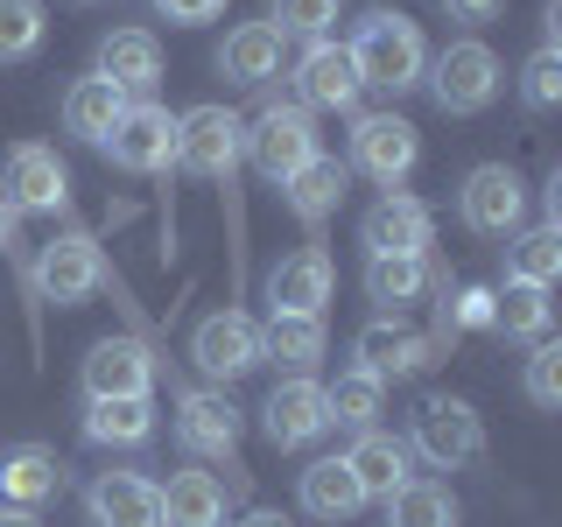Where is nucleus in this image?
I'll return each mask as SVG.
<instances>
[{"mask_svg": "<svg viewBox=\"0 0 562 527\" xmlns=\"http://www.w3.org/2000/svg\"><path fill=\"white\" fill-rule=\"evenodd\" d=\"M422 162V141L401 113H359V127H351V169L373 176L380 190H401Z\"/></svg>", "mask_w": 562, "mask_h": 527, "instance_id": "9", "label": "nucleus"}, {"mask_svg": "<svg viewBox=\"0 0 562 527\" xmlns=\"http://www.w3.org/2000/svg\"><path fill=\"white\" fill-rule=\"evenodd\" d=\"M450 330H492V289H457V303H443V338Z\"/></svg>", "mask_w": 562, "mask_h": 527, "instance_id": "39", "label": "nucleus"}, {"mask_svg": "<svg viewBox=\"0 0 562 527\" xmlns=\"http://www.w3.org/2000/svg\"><path fill=\"white\" fill-rule=\"evenodd\" d=\"M148 436H155V394L85 401V444H99V450H140Z\"/></svg>", "mask_w": 562, "mask_h": 527, "instance_id": "23", "label": "nucleus"}, {"mask_svg": "<svg viewBox=\"0 0 562 527\" xmlns=\"http://www.w3.org/2000/svg\"><path fill=\"white\" fill-rule=\"evenodd\" d=\"M562 274V225H520L506 239V281H527V289H555Z\"/></svg>", "mask_w": 562, "mask_h": 527, "instance_id": "30", "label": "nucleus"}, {"mask_svg": "<svg viewBox=\"0 0 562 527\" xmlns=\"http://www.w3.org/2000/svg\"><path fill=\"white\" fill-rule=\"evenodd\" d=\"M324 408H330V429H380V408H386V380L373 373H338L324 386Z\"/></svg>", "mask_w": 562, "mask_h": 527, "instance_id": "31", "label": "nucleus"}, {"mask_svg": "<svg viewBox=\"0 0 562 527\" xmlns=\"http://www.w3.org/2000/svg\"><path fill=\"white\" fill-rule=\"evenodd\" d=\"M246 155V120L225 113V105H190V113H176V169L190 176H233Z\"/></svg>", "mask_w": 562, "mask_h": 527, "instance_id": "5", "label": "nucleus"}, {"mask_svg": "<svg viewBox=\"0 0 562 527\" xmlns=\"http://www.w3.org/2000/svg\"><path fill=\"white\" fill-rule=\"evenodd\" d=\"M0 527H43L35 514H14V506H0Z\"/></svg>", "mask_w": 562, "mask_h": 527, "instance_id": "43", "label": "nucleus"}, {"mask_svg": "<svg viewBox=\"0 0 562 527\" xmlns=\"http://www.w3.org/2000/svg\"><path fill=\"white\" fill-rule=\"evenodd\" d=\"M57 492H64V457H57V450H43V444L0 450V506L35 514V506H49Z\"/></svg>", "mask_w": 562, "mask_h": 527, "instance_id": "20", "label": "nucleus"}, {"mask_svg": "<svg viewBox=\"0 0 562 527\" xmlns=\"http://www.w3.org/2000/svg\"><path fill=\"white\" fill-rule=\"evenodd\" d=\"M239 408L218 394V386H190L183 401H176V444L190 457H204V464H239Z\"/></svg>", "mask_w": 562, "mask_h": 527, "instance_id": "10", "label": "nucleus"}, {"mask_svg": "<svg viewBox=\"0 0 562 527\" xmlns=\"http://www.w3.org/2000/svg\"><path fill=\"white\" fill-rule=\"evenodd\" d=\"M295 500H303L310 520H330V527H338V520H351L366 506V492H359V479H351L345 457H316L303 479H295Z\"/></svg>", "mask_w": 562, "mask_h": 527, "instance_id": "25", "label": "nucleus"}, {"mask_svg": "<svg viewBox=\"0 0 562 527\" xmlns=\"http://www.w3.org/2000/svg\"><path fill=\"white\" fill-rule=\"evenodd\" d=\"M330 289H338L330 254L324 246H295V254L268 274V316H324Z\"/></svg>", "mask_w": 562, "mask_h": 527, "instance_id": "19", "label": "nucleus"}, {"mask_svg": "<svg viewBox=\"0 0 562 527\" xmlns=\"http://www.w3.org/2000/svg\"><path fill=\"white\" fill-rule=\"evenodd\" d=\"M457 218L471 225L479 239H514L527 218V183L514 162H479L457 190Z\"/></svg>", "mask_w": 562, "mask_h": 527, "instance_id": "6", "label": "nucleus"}, {"mask_svg": "<svg viewBox=\"0 0 562 527\" xmlns=\"http://www.w3.org/2000/svg\"><path fill=\"white\" fill-rule=\"evenodd\" d=\"M359 99H366V85H359V70H351L345 57V43H310L303 57H295V105L303 113H359Z\"/></svg>", "mask_w": 562, "mask_h": 527, "instance_id": "12", "label": "nucleus"}, {"mask_svg": "<svg viewBox=\"0 0 562 527\" xmlns=\"http://www.w3.org/2000/svg\"><path fill=\"white\" fill-rule=\"evenodd\" d=\"M345 464H351V479H359V492H366V500H380V506L415 479V471H408V444L386 436V429H359V444L345 450Z\"/></svg>", "mask_w": 562, "mask_h": 527, "instance_id": "22", "label": "nucleus"}, {"mask_svg": "<svg viewBox=\"0 0 562 527\" xmlns=\"http://www.w3.org/2000/svg\"><path fill=\"white\" fill-rule=\"evenodd\" d=\"M443 8H450V22L485 29V22H499V14H506V0H443Z\"/></svg>", "mask_w": 562, "mask_h": 527, "instance_id": "41", "label": "nucleus"}, {"mask_svg": "<svg viewBox=\"0 0 562 527\" xmlns=\"http://www.w3.org/2000/svg\"><path fill=\"white\" fill-rule=\"evenodd\" d=\"M246 155H254V169L268 176V183L281 190L295 169L316 155V120L303 113L295 99H274V105H260L254 113V127H246Z\"/></svg>", "mask_w": 562, "mask_h": 527, "instance_id": "4", "label": "nucleus"}, {"mask_svg": "<svg viewBox=\"0 0 562 527\" xmlns=\"http://www.w3.org/2000/svg\"><path fill=\"white\" fill-rule=\"evenodd\" d=\"M0 204L22 218V211H64L70 204V169L57 162V148H8V176H0Z\"/></svg>", "mask_w": 562, "mask_h": 527, "instance_id": "13", "label": "nucleus"}, {"mask_svg": "<svg viewBox=\"0 0 562 527\" xmlns=\"http://www.w3.org/2000/svg\"><path fill=\"white\" fill-rule=\"evenodd\" d=\"M8 239H14V211L0 204V246H8Z\"/></svg>", "mask_w": 562, "mask_h": 527, "instance_id": "44", "label": "nucleus"}, {"mask_svg": "<svg viewBox=\"0 0 562 527\" xmlns=\"http://www.w3.org/2000/svg\"><path fill=\"white\" fill-rule=\"evenodd\" d=\"M549 324H555V303H549V289H527V281H506L499 295H492V330L499 338H549Z\"/></svg>", "mask_w": 562, "mask_h": 527, "instance_id": "33", "label": "nucleus"}, {"mask_svg": "<svg viewBox=\"0 0 562 527\" xmlns=\"http://www.w3.org/2000/svg\"><path fill=\"white\" fill-rule=\"evenodd\" d=\"M233 527H295L289 514H274V506H254V514H239Z\"/></svg>", "mask_w": 562, "mask_h": 527, "instance_id": "42", "label": "nucleus"}, {"mask_svg": "<svg viewBox=\"0 0 562 527\" xmlns=\"http://www.w3.org/2000/svg\"><path fill=\"white\" fill-rule=\"evenodd\" d=\"M359 239L366 254H429L436 246V211L408 198V190H386V198L359 218Z\"/></svg>", "mask_w": 562, "mask_h": 527, "instance_id": "16", "label": "nucleus"}, {"mask_svg": "<svg viewBox=\"0 0 562 527\" xmlns=\"http://www.w3.org/2000/svg\"><path fill=\"white\" fill-rule=\"evenodd\" d=\"M281 35L268 29V22H239L233 35H225V49H218V70L233 85H246V92H254V85H268V78H281Z\"/></svg>", "mask_w": 562, "mask_h": 527, "instance_id": "27", "label": "nucleus"}, {"mask_svg": "<svg viewBox=\"0 0 562 527\" xmlns=\"http://www.w3.org/2000/svg\"><path fill=\"white\" fill-rule=\"evenodd\" d=\"M120 113H127V92H120V85H105L99 70L64 92V134L92 141V148H105V134L120 127Z\"/></svg>", "mask_w": 562, "mask_h": 527, "instance_id": "26", "label": "nucleus"}, {"mask_svg": "<svg viewBox=\"0 0 562 527\" xmlns=\"http://www.w3.org/2000/svg\"><path fill=\"white\" fill-rule=\"evenodd\" d=\"M408 457H422L429 471H464L485 457V422L471 401L457 394H436L415 408V429H408Z\"/></svg>", "mask_w": 562, "mask_h": 527, "instance_id": "2", "label": "nucleus"}, {"mask_svg": "<svg viewBox=\"0 0 562 527\" xmlns=\"http://www.w3.org/2000/svg\"><path fill=\"white\" fill-rule=\"evenodd\" d=\"M260 359H281L289 373H310L324 359V316H268L260 324Z\"/></svg>", "mask_w": 562, "mask_h": 527, "instance_id": "32", "label": "nucleus"}, {"mask_svg": "<svg viewBox=\"0 0 562 527\" xmlns=\"http://www.w3.org/2000/svg\"><path fill=\"white\" fill-rule=\"evenodd\" d=\"M85 514L92 527H162V485L140 471H99L85 485Z\"/></svg>", "mask_w": 562, "mask_h": 527, "instance_id": "18", "label": "nucleus"}, {"mask_svg": "<svg viewBox=\"0 0 562 527\" xmlns=\"http://www.w3.org/2000/svg\"><path fill=\"white\" fill-rule=\"evenodd\" d=\"M422 85L436 92V105L443 113H485L492 99H499V85H506V70H499V57L479 43V35H464V43H450L443 57H429V70H422Z\"/></svg>", "mask_w": 562, "mask_h": 527, "instance_id": "3", "label": "nucleus"}, {"mask_svg": "<svg viewBox=\"0 0 562 527\" xmlns=\"http://www.w3.org/2000/svg\"><path fill=\"white\" fill-rule=\"evenodd\" d=\"M345 57H351V70H359V85H380V92L401 99V92H415L422 70H429V43H422V29L408 22V14L373 8V14H359Z\"/></svg>", "mask_w": 562, "mask_h": 527, "instance_id": "1", "label": "nucleus"}, {"mask_svg": "<svg viewBox=\"0 0 562 527\" xmlns=\"http://www.w3.org/2000/svg\"><path fill=\"white\" fill-rule=\"evenodd\" d=\"M520 99L535 105V113H549V105L562 99V49H535L520 70Z\"/></svg>", "mask_w": 562, "mask_h": 527, "instance_id": "37", "label": "nucleus"}, {"mask_svg": "<svg viewBox=\"0 0 562 527\" xmlns=\"http://www.w3.org/2000/svg\"><path fill=\"white\" fill-rule=\"evenodd\" d=\"M190 359H198L204 380H239L260 366V324L246 310H211L190 330Z\"/></svg>", "mask_w": 562, "mask_h": 527, "instance_id": "11", "label": "nucleus"}, {"mask_svg": "<svg viewBox=\"0 0 562 527\" xmlns=\"http://www.w3.org/2000/svg\"><path fill=\"white\" fill-rule=\"evenodd\" d=\"M78 8H92V0H78Z\"/></svg>", "mask_w": 562, "mask_h": 527, "instance_id": "45", "label": "nucleus"}, {"mask_svg": "<svg viewBox=\"0 0 562 527\" xmlns=\"http://www.w3.org/2000/svg\"><path fill=\"white\" fill-rule=\"evenodd\" d=\"M386 527H457V500L436 479H408L386 500Z\"/></svg>", "mask_w": 562, "mask_h": 527, "instance_id": "34", "label": "nucleus"}, {"mask_svg": "<svg viewBox=\"0 0 562 527\" xmlns=\"http://www.w3.org/2000/svg\"><path fill=\"white\" fill-rule=\"evenodd\" d=\"M120 394H155V351L140 338H99L85 351V401H120Z\"/></svg>", "mask_w": 562, "mask_h": 527, "instance_id": "17", "label": "nucleus"}, {"mask_svg": "<svg viewBox=\"0 0 562 527\" xmlns=\"http://www.w3.org/2000/svg\"><path fill=\"white\" fill-rule=\"evenodd\" d=\"M99 78L120 85L127 99H148L155 78H162V43H155L148 29H113L99 43Z\"/></svg>", "mask_w": 562, "mask_h": 527, "instance_id": "21", "label": "nucleus"}, {"mask_svg": "<svg viewBox=\"0 0 562 527\" xmlns=\"http://www.w3.org/2000/svg\"><path fill=\"white\" fill-rule=\"evenodd\" d=\"M345 183H351V169L338 162V155H310V162L295 169L289 183H281V204H289L295 218H303L310 233H316V225H324L330 211L345 204Z\"/></svg>", "mask_w": 562, "mask_h": 527, "instance_id": "24", "label": "nucleus"}, {"mask_svg": "<svg viewBox=\"0 0 562 527\" xmlns=\"http://www.w3.org/2000/svg\"><path fill=\"white\" fill-rule=\"evenodd\" d=\"M338 14H345V0H274V14H268V29L289 43V35H303V43H324L330 29H338Z\"/></svg>", "mask_w": 562, "mask_h": 527, "instance_id": "36", "label": "nucleus"}, {"mask_svg": "<svg viewBox=\"0 0 562 527\" xmlns=\"http://www.w3.org/2000/svg\"><path fill=\"white\" fill-rule=\"evenodd\" d=\"M351 359H359V373L373 380H408L422 366L436 359V338H422L415 324H401V316H373V324L351 338Z\"/></svg>", "mask_w": 562, "mask_h": 527, "instance_id": "15", "label": "nucleus"}, {"mask_svg": "<svg viewBox=\"0 0 562 527\" xmlns=\"http://www.w3.org/2000/svg\"><path fill=\"white\" fill-rule=\"evenodd\" d=\"M422 289H429V254H366V295L380 303V316L422 303Z\"/></svg>", "mask_w": 562, "mask_h": 527, "instance_id": "28", "label": "nucleus"}, {"mask_svg": "<svg viewBox=\"0 0 562 527\" xmlns=\"http://www.w3.org/2000/svg\"><path fill=\"white\" fill-rule=\"evenodd\" d=\"M99 281H105V260L85 233H57L29 260V289L43 295V303H64V310L85 303V295H99Z\"/></svg>", "mask_w": 562, "mask_h": 527, "instance_id": "8", "label": "nucleus"}, {"mask_svg": "<svg viewBox=\"0 0 562 527\" xmlns=\"http://www.w3.org/2000/svg\"><path fill=\"white\" fill-rule=\"evenodd\" d=\"M260 429H268V444L274 450H303L316 444V436L330 429V408H324V380H310V373H289L268 394V408H260Z\"/></svg>", "mask_w": 562, "mask_h": 527, "instance_id": "14", "label": "nucleus"}, {"mask_svg": "<svg viewBox=\"0 0 562 527\" xmlns=\"http://www.w3.org/2000/svg\"><path fill=\"white\" fill-rule=\"evenodd\" d=\"M105 155H113V169H127V176L176 169V113H169V105H155V99H127L120 127L105 134Z\"/></svg>", "mask_w": 562, "mask_h": 527, "instance_id": "7", "label": "nucleus"}, {"mask_svg": "<svg viewBox=\"0 0 562 527\" xmlns=\"http://www.w3.org/2000/svg\"><path fill=\"white\" fill-rule=\"evenodd\" d=\"M162 22H176V29H204V22H218L225 14V0H148Z\"/></svg>", "mask_w": 562, "mask_h": 527, "instance_id": "40", "label": "nucleus"}, {"mask_svg": "<svg viewBox=\"0 0 562 527\" xmlns=\"http://www.w3.org/2000/svg\"><path fill=\"white\" fill-rule=\"evenodd\" d=\"M43 35H49L43 0H0V64L35 57V49H43Z\"/></svg>", "mask_w": 562, "mask_h": 527, "instance_id": "35", "label": "nucleus"}, {"mask_svg": "<svg viewBox=\"0 0 562 527\" xmlns=\"http://www.w3.org/2000/svg\"><path fill=\"white\" fill-rule=\"evenodd\" d=\"M162 527H225V485L211 471H176L162 485Z\"/></svg>", "mask_w": 562, "mask_h": 527, "instance_id": "29", "label": "nucleus"}, {"mask_svg": "<svg viewBox=\"0 0 562 527\" xmlns=\"http://www.w3.org/2000/svg\"><path fill=\"white\" fill-rule=\"evenodd\" d=\"M527 401H535V408H562V345H549V338L527 359Z\"/></svg>", "mask_w": 562, "mask_h": 527, "instance_id": "38", "label": "nucleus"}]
</instances>
